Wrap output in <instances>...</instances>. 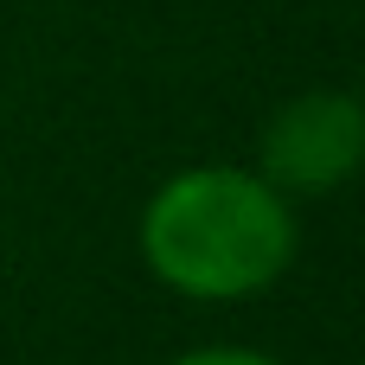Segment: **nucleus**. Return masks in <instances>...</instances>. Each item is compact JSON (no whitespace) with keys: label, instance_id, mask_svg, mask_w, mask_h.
Masks as SVG:
<instances>
[{"label":"nucleus","instance_id":"nucleus-1","mask_svg":"<svg viewBox=\"0 0 365 365\" xmlns=\"http://www.w3.org/2000/svg\"><path fill=\"white\" fill-rule=\"evenodd\" d=\"M135 237L173 295L244 302L295 263V205L257 167H186L154 186Z\"/></svg>","mask_w":365,"mask_h":365},{"label":"nucleus","instance_id":"nucleus-2","mask_svg":"<svg viewBox=\"0 0 365 365\" xmlns=\"http://www.w3.org/2000/svg\"><path fill=\"white\" fill-rule=\"evenodd\" d=\"M365 109L353 90H302L257 135V173L282 199H327L359 173Z\"/></svg>","mask_w":365,"mask_h":365},{"label":"nucleus","instance_id":"nucleus-3","mask_svg":"<svg viewBox=\"0 0 365 365\" xmlns=\"http://www.w3.org/2000/svg\"><path fill=\"white\" fill-rule=\"evenodd\" d=\"M173 365H276V359H263L250 346H205V353H186V359H173Z\"/></svg>","mask_w":365,"mask_h":365}]
</instances>
